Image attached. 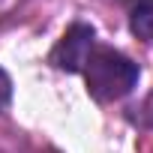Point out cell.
I'll use <instances>...</instances> for the list:
<instances>
[{"instance_id": "obj_4", "label": "cell", "mask_w": 153, "mask_h": 153, "mask_svg": "<svg viewBox=\"0 0 153 153\" xmlns=\"http://www.w3.org/2000/svg\"><path fill=\"white\" fill-rule=\"evenodd\" d=\"M9 102H12V81H9V75L0 69V111L9 108Z\"/></svg>"}, {"instance_id": "obj_5", "label": "cell", "mask_w": 153, "mask_h": 153, "mask_svg": "<svg viewBox=\"0 0 153 153\" xmlns=\"http://www.w3.org/2000/svg\"><path fill=\"white\" fill-rule=\"evenodd\" d=\"M135 111H138V120H141V123H147V117H153V96H150L141 108H135ZM150 126H153V120H150Z\"/></svg>"}, {"instance_id": "obj_6", "label": "cell", "mask_w": 153, "mask_h": 153, "mask_svg": "<svg viewBox=\"0 0 153 153\" xmlns=\"http://www.w3.org/2000/svg\"><path fill=\"white\" fill-rule=\"evenodd\" d=\"M15 3H18V0H0V18H3V15H6V12H9Z\"/></svg>"}, {"instance_id": "obj_1", "label": "cell", "mask_w": 153, "mask_h": 153, "mask_svg": "<svg viewBox=\"0 0 153 153\" xmlns=\"http://www.w3.org/2000/svg\"><path fill=\"white\" fill-rule=\"evenodd\" d=\"M81 72L87 78L90 96L99 102H111V99L126 96L138 81V63H132L126 54H120L108 45H93Z\"/></svg>"}, {"instance_id": "obj_2", "label": "cell", "mask_w": 153, "mask_h": 153, "mask_svg": "<svg viewBox=\"0 0 153 153\" xmlns=\"http://www.w3.org/2000/svg\"><path fill=\"white\" fill-rule=\"evenodd\" d=\"M93 45H96L93 27L84 24V21H75V24L60 36V42L54 45L51 63H54L57 69H63V72H81L84 63H87V57H90V51H93Z\"/></svg>"}, {"instance_id": "obj_3", "label": "cell", "mask_w": 153, "mask_h": 153, "mask_svg": "<svg viewBox=\"0 0 153 153\" xmlns=\"http://www.w3.org/2000/svg\"><path fill=\"white\" fill-rule=\"evenodd\" d=\"M126 15H129V30L153 45V0H126Z\"/></svg>"}]
</instances>
